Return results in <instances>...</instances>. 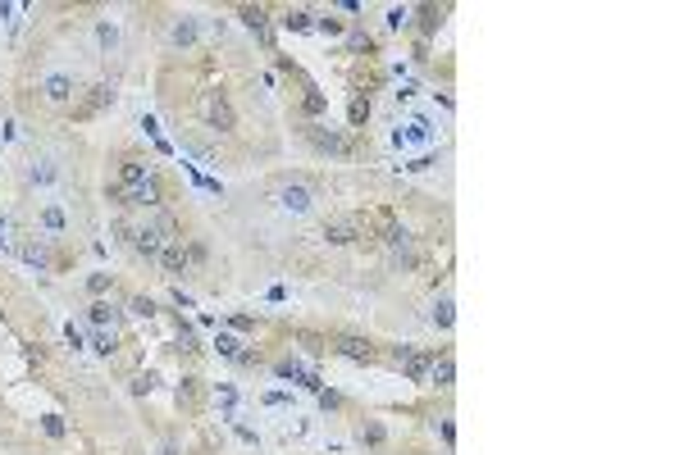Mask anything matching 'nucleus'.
Returning a JSON list of instances; mask_svg holds the SVG:
<instances>
[{"mask_svg":"<svg viewBox=\"0 0 684 455\" xmlns=\"http://www.w3.org/2000/svg\"><path fill=\"white\" fill-rule=\"evenodd\" d=\"M87 292H92L96 301H101V296L110 292V274H92V278H87Z\"/></svg>","mask_w":684,"mask_h":455,"instance_id":"33","label":"nucleus"},{"mask_svg":"<svg viewBox=\"0 0 684 455\" xmlns=\"http://www.w3.org/2000/svg\"><path fill=\"white\" fill-rule=\"evenodd\" d=\"M438 437H442V442H447V447H452V442H456V428H452V423L442 419V423H438Z\"/></svg>","mask_w":684,"mask_h":455,"instance_id":"41","label":"nucleus"},{"mask_svg":"<svg viewBox=\"0 0 684 455\" xmlns=\"http://www.w3.org/2000/svg\"><path fill=\"white\" fill-rule=\"evenodd\" d=\"M433 137H438V132H433V123L425 119V114H411V119L406 123H402V128L397 132H392V141H397V146L402 150H416V146H433Z\"/></svg>","mask_w":684,"mask_h":455,"instance_id":"4","label":"nucleus"},{"mask_svg":"<svg viewBox=\"0 0 684 455\" xmlns=\"http://www.w3.org/2000/svg\"><path fill=\"white\" fill-rule=\"evenodd\" d=\"M128 392L132 396H151V392H156V373H132V378H128Z\"/></svg>","mask_w":684,"mask_h":455,"instance_id":"26","label":"nucleus"},{"mask_svg":"<svg viewBox=\"0 0 684 455\" xmlns=\"http://www.w3.org/2000/svg\"><path fill=\"white\" fill-rule=\"evenodd\" d=\"M110 200H114V205H123V210H160V205H165V191H160V178L137 182V187H119V182H114V187H110Z\"/></svg>","mask_w":684,"mask_h":455,"instance_id":"1","label":"nucleus"},{"mask_svg":"<svg viewBox=\"0 0 684 455\" xmlns=\"http://www.w3.org/2000/svg\"><path fill=\"white\" fill-rule=\"evenodd\" d=\"M128 314L132 319H156V301H151V296H132V301H128Z\"/></svg>","mask_w":684,"mask_h":455,"instance_id":"27","label":"nucleus"},{"mask_svg":"<svg viewBox=\"0 0 684 455\" xmlns=\"http://www.w3.org/2000/svg\"><path fill=\"white\" fill-rule=\"evenodd\" d=\"M64 342H69V346H73V351H82V333H78V328H73V323H69V328H64Z\"/></svg>","mask_w":684,"mask_h":455,"instance_id":"40","label":"nucleus"},{"mask_svg":"<svg viewBox=\"0 0 684 455\" xmlns=\"http://www.w3.org/2000/svg\"><path fill=\"white\" fill-rule=\"evenodd\" d=\"M329 110V101H324L320 86H306V114H324Z\"/></svg>","mask_w":684,"mask_h":455,"instance_id":"30","label":"nucleus"},{"mask_svg":"<svg viewBox=\"0 0 684 455\" xmlns=\"http://www.w3.org/2000/svg\"><path fill=\"white\" fill-rule=\"evenodd\" d=\"M37 228H42V237H46V241H55V237H64L69 219H64V210H60V205H46L42 214H37Z\"/></svg>","mask_w":684,"mask_h":455,"instance_id":"16","label":"nucleus"},{"mask_svg":"<svg viewBox=\"0 0 684 455\" xmlns=\"http://www.w3.org/2000/svg\"><path fill=\"white\" fill-rule=\"evenodd\" d=\"M187 259H197V264H201V259H206V246H201V241H192V246H187Z\"/></svg>","mask_w":684,"mask_h":455,"instance_id":"42","label":"nucleus"},{"mask_svg":"<svg viewBox=\"0 0 684 455\" xmlns=\"http://www.w3.org/2000/svg\"><path fill=\"white\" fill-rule=\"evenodd\" d=\"M201 114H206V123H210L215 132H233V128H237V114H233V105H228L224 91H206V101H201Z\"/></svg>","mask_w":684,"mask_h":455,"instance_id":"5","label":"nucleus"},{"mask_svg":"<svg viewBox=\"0 0 684 455\" xmlns=\"http://www.w3.org/2000/svg\"><path fill=\"white\" fill-rule=\"evenodd\" d=\"M274 200H278V210H287V214H306L315 196H311V187H301V182H287V187L274 191Z\"/></svg>","mask_w":684,"mask_h":455,"instance_id":"9","label":"nucleus"},{"mask_svg":"<svg viewBox=\"0 0 684 455\" xmlns=\"http://www.w3.org/2000/svg\"><path fill=\"white\" fill-rule=\"evenodd\" d=\"M237 14H242L247 27H256V32H269V9H265V5H242Z\"/></svg>","mask_w":684,"mask_h":455,"instance_id":"21","label":"nucleus"},{"mask_svg":"<svg viewBox=\"0 0 684 455\" xmlns=\"http://www.w3.org/2000/svg\"><path fill=\"white\" fill-rule=\"evenodd\" d=\"M274 373H278V378L301 383V373H306V369H301V360H278V364H274Z\"/></svg>","mask_w":684,"mask_h":455,"instance_id":"32","label":"nucleus"},{"mask_svg":"<svg viewBox=\"0 0 684 455\" xmlns=\"http://www.w3.org/2000/svg\"><path fill=\"white\" fill-rule=\"evenodd\" d=\"M297 342H301V346H306L311 355H324V351H329V342H324L320 333H297Z\"/></svg>","mask_w":684,"mask_h":455,"instance_id":"31","label":"nucleus"},{"mask_svg":"<svg viewBox=\"0 0 684 455\" xmlns=\"http://www.w3.org/2000/svg\"><path fill=\"white\" fill-rule=\"evenodd\" d=\"M306 141H311L320 155H342L347 150V141H342V132H333V128H320V123H306Z\"/></svg>","mask_w":684,"mask_h":455,"instance_id":"10","label":"nucleus"},{"mask_svg":"<svg viewBox=\"0 0 684 455\" xmlns=\"http://www.w3.org/2000/svg\"><path fill=\"white\" fill-rule=\"evenodd\" d=\"M197 37H201V23L192 14L173 18V27H169V46H173V51H192V46H197Z\"/></svg>","mask_w":684,"mask_h":455,"instance_id":"12","label":"nucleus"},{"mask_svg":"<svg viewBox=\"0 0 684 455\" xmlns=\"http://www.w3.org/2000/svg\"><path fill=\"white\" fill-rule=\"evenodd\" d=\"M301 387H306V392H315V396H320V392H324V378H320V373H301Z\"/></svg>","mask_w":684,"mask_h":455,"instance_id":"37","label":"nucleus"},{"mask_svg":"<svg viewBox=\"0 0 684 455\" xmlns=\"http://www.w3.org/2000/svg\"><path fill=\"white\" fill-rule=\"evenodd\" d=\"M320 410H342V396L338 392H320Z\"/></svg>","mask_w":684,"mask_h":455,"instance_id":"36","label":"nucleus"},{"mask_svg":"<svg viewBox=\"0 0 684 455\" xmlns=\"http://www.w3.org/2000/svg\"><path fill=\"white\" fill-rule=\"evenodd\" d=\"M23 259L32 269H51V255H46V246H37V241H27V246H23Z\"/></svg>","mask_w":684,"mask_h":455,"instance_id":"25","label":"nucleus"},{"mask_svg":"<svg viewBox=\"0 0 684 455\" xmlns=\"http://www.w3.org/2000/svg\"><path fill=\"white\" fill-rule=\"evenodd\" d=\"M356 437H361L365 447H383V442H388V428H383L379 419H370V423H361V432H356Z\"/></svg>","mask_w":684,"mask_h":455,"instance_id":"22","label":"nucleus"},{"mask_svg":"<svg viewBox=\"0 0 684 455\" xmlns=\"http://www.w3.org/2000/svg\"><path fill=\"white\" fill-rule=\"evenodd\" d=\"M119 319H123V309L114 305V301H105V296L87 305V323H92V328H114Z\"/></svg>","mask_w":684,"mask_h":455,"instance_id":"15","label":"nucleus"},{"mask_svg":"<svg viewBox=\"0 0 684 455\" xmlns=\"http://www.w3.org/2000/svg\"><path fill=\"white\" fill-rule=\"evenodd\" d=\"M105 105H114V86H105V82H96V86H87V101L73 110V119H92V114H101Z\"/></svg>","mask_w":684,"mask_h":455,"instance_id":"11","label":"nucleus"},{"mask_svg":"<svg viewBox=\"0 0 684 455\" xmlns=\"http://www.w3.org/2000/svg\"><path fill=\"white\" fill-rule=\"evenodd\" d=\"M96 41H101V51H114V46H119V27H114V23H96Z\"/></svg>","mask_w":684,"mask_h":455,"instance_id":"28","label":"nucleus"},{"mask_svg":"<svg viewBox=\"0 0 684 455\" xmlns=\"http://www.w3.org/2000/svg\"><path fill=\"white\" fill-rule=\"evenodd\" d=\"M156 264L165 269V278H173V283H178V278H187V269H192L187 246H182V241H169V246L160 250V259H156Z\"/></svg>","mask_w":684,"mask_h":455,"instance_id":"8","label":"nucleus"},{"mask_svg":"<svg viewBox=\"0 0 684 455\" xmlns=\"http://www.w3.org/2000/svg\"><path fill=\"white\" fill-rule=\"evenodd\" d=\"M42 96H46L51 105H69L73 96H78V82H73L69 73H46V77H42Z\"/></svg>","mask_w":684,"mask_h":455,"instance_id":"7","label":"nucleus"},{"mask_svg":"<svg viewBox=\"0 0 684 455\" xmlns=\"http://www.w3.org/2000/svg\"><path fill=\"white\" fill-rule=\"evenodd\" d=\"M27 182H32V187H46V182H55V164H51V160H37L32 169H27Z\"/></svg>","mask_w":684,"mask_h":455,"instance_id":"23","label":"nucleus"},{"mask_svg":"<svg viewBox=\"0 0 684 455\" xmlns=\"http://www.w3.org/2000/svg\"><path fill=\"white\" fill-rule=\"evenodd\" d=\"M429 387H438V392H452V387H456V360H452V351H438V360H433V369H429Z\"/></svg>","mask_w":684,"mask_h":455,"instance_id":"14","label":"nucleus"},{"mask_svg":"<svg viewBox=\"0 0 684 455\" xmlns=\"http://www.w3.org/2000/svg\"><path fill=\"white\" fill-rule=\"evenodd\" d=\"M333 351H338L342 360H352V364H374V360H379V351H374L370 337H338Z\"/></svg>","mask_w":684,"mask_h":455,"instance_id":"6","label":"nucleus"},{"mask_svg":"<svg viewBox=\"0 0 684 455\" xmlns=\"http://www.w3.org/2000/svg\"><path fill=\"white\" fill-rule=\"evenodd\" d=\"M42 432H46V437H64V419H60V414H46V419H42Z\"/></svg>","mask_w":684,"mask_h":455,"instance_id":"34","label":"nucleus"},{"mask_svg":"<svg viewBox=\"0 0 684 455\" xmlns=\"http://www.w3.org/2000/svg\"><path fill=\"white\" fill-rule=\"evenodd\" d=\"M347 114H352V128H361V123L370 119V96H352V110Z\"/></svg>","mask_w":684,"mask_h":455,"instance_id":"29","label":"nucleus"},{"mask_svg":"<svg viewBox=\"0 0 684 455\" xmlns=\"http://www.w3.org/2000/svg\"><path fill=\"white\" fill-rule=\"evenodd\" d=\"M433 323H438V328H452V323H456V301H452V296H438V301H433Z\"/></svg>","mask_w":684,"mask_h":455,"instance_id":"19","label":"nucleus"},{"mask_svg":"<svg viewBox=\"0 0 684 455\" xmlns=\"http://www.w3.org/2000/svg\"><path fill=\"white\" fill-rule=\"evenodd\" d=\"M406 169H411V173H425V169H433V155L425 150V155H420V160H411V164H406Z\"/></svg>","mask_w":684,"mask_h":455,"instance_id":"39","label":"nucleus"},{"mask_svg":"<svg viewBox=\"0 0 684 455\" xmlns=\"http://www.w3.org/2000/svg\"><path fill=\"white\" fill-rule=\"evenodd\" d=\"M278 27H287V32H306V27H315V14H311V9H283Z\"/></svg>","mask_w":684,"mask_h":455,"instance_id":"18","label":"nucleus"},{"mask_svg":"<svg viewBox=\"0 0 684 455\" xmlns=\"http://www.w3.org/2000/svg\"><path fill=\"white\" fill-rule=\"evenodd\" d=\"M315 27H320V32H329V37H338V32H342V23H338V18H333V14L315 18Z\"/></svg>","mask_w":684,"mask_h":455,"instance_id":"35","label":"nucleus"},{"mask_svg":"<svg viewBox=\"0 0 684 455\" xmlns=\"http://www.w3.org/2000/svg\"><path fill=\"white\" fill-rule=\"evenodd\" d=\"M151 178H156V169L147 160H137V155H123L119 160V187H137V182H151Z\"/></svg>","mask_w":684,"mask_h":455,"instance_id":"13","label":"nucleus"},{"mask_svg":"<svg viewBox=\"0 0 684 455\" xmlns=\"http://www.w3.org/2000/svg\"><path fill=\"white\" fill-rule=\"evenodd\" d=\"M392 364L402 369V378L406 383H429V369H433V360H438V351H420V346H392Z\"/></svg>","mask_w":684,"mask_h":455,"instance_id":"2","label":"nucleus"},{"mask_svg":"<svg viewBox=\"0 0 684 455\" xmlns=\"http://www.w3.org/2000/svg\"><path fill=\"white\" fill-rule=\"evenodd\" d=\"M361 237H370L365 214H333L329 224H324V241H329V246H356Z\"/></svg>","mask_w":684,"mask_h":455,"instance_id":"3","label":"nucleus"},{"mask_svg":"<svg viewBox=\"0 0 684 455\" xmlns=\"http://www.w3.org/2000/svg\"><path fill=\"white\" fill-rule=\"evenodd\" d=\"M242 346H247V342H237L233 333H215V351L224 355V360H242V355H247Z\"/></svg>","mask_w":684,"mask_h":455,"instance_id":"20","label":"nucleus"},{"mask_svg":"<svg viewBox=\"0 0 684 455\" xmlns=\"http://www.w3.org/2000/svg\"><path fill=\"white\" fill-rule=\"evenodd\" d=\"M87 346H92L96 355H105V360H110V355L119 351V337H114V328H92V342H87Z\"/></svg>","mask_w":684,"mask_h":455,"instance_id":"17","label":"nucleus"},{"mask_svg":"<svg viewBox=\"0 0 684 455\" xmlns=\"http://www.w3.org/2000/svg\"><path fill=\"white\" fill-rule=\"evenodd\" d=\"M228 328H237V333H251V328H256V319H247V314H233V319H228Z\"/></svg>","mask_w":684,"mask_h":455,"instance_id":"38","label":"nucleus"},{"mask_svg":"<svg viewBox=\"0 0 684 455\" xmlns=\"http://www.w3.org/2000/svg\"><path fill=\"white\" fill-rule=\"evenodd\" d=\"M411 14H416V9H411V5H392V9H388V18H383V23H388L392 32H402V27H411Z\"/></svg>","mask_w":684,"mask_h":455,"instance_id":"24","label":"nucleus"}]
</instances>
